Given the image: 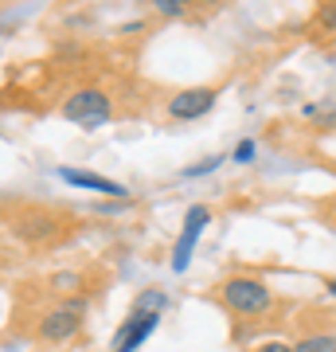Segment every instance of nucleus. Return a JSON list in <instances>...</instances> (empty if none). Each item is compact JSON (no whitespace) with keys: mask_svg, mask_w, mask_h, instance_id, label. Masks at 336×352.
Listing matches in <instances>:
<instances>
[{"mask_svg":"<svg viewBox=\"0 0 336 352\" xmlns=\"http://www.w3.org/2000/svg\"><path fill=\"white\" fill-rule=\"evenodd\" d=\"M212 302L219 305L231 321H238V325H258V321H266V317L274 314L278 298H274V289H270L266 278L235 270V274H223L215 282Z\"/></svg>","mask_w":336,"mask_h":352,"instance_id":"nucleus-1","label":"nucleus"},{"mask_svg":"<svg viewBox=\"0 0 336 352\" xmlns=\"http://www.w3.org/2000/svg\"><path fill=\"white\" fill-rule=\"evenodd\" d=\"M59 113H63V122H71L82 133H98V129H106L117 118V106H113L110 90L87 82V87L67 90V98L59 102Z\"/></svg>","mask_w":336,"mask_h":352,"instance_id":"nucleus-2","label":"nucleus"},{"mask_svg":"<svg viewBox=\"0 0 336 352\" xmlns=\"http://www.w3.org/2000/svg\"><path fill=\"white\" fill-rule=\"evenodd\" d=\"M87 317H90V298L87 294H67V298H59L47 314L39 317L36 340L39 344H67V340H75L78 333H82Z\"/></svg>","mask_w":336,"mask_h":352,"instance_id":"nucleus-3","label":"nucleus"},{"mask_svg":"<svg viewBox=\"0 0 336 352\" xmlns=\"http://www.w3.org/2000/svg\"><path fill=\"white\" fill-rule=\"evenodd\" d=\"M212 208L208 204H192L184 212V223H180V235L172 243V254H168V270L172 274H184L188 266H192V254H196L199 239H203V231L212 227Z\"/></svg>","mask_w":336,"mask_h":352,"instance_id":"nucleus-4","label":"nucleus"},{"mask_svg":"<svg viewBox=\"0 0 336 352\" xmlns=\"http://www.w3.org/2000/svg\"><path fill=\"white\" fill-rule=\"evenodd\" d=\"M215 102H219V90L215 87H180L168 94L164 113L172 122H199V118H208L215 110Z\"/></svg>","mask_w":336,"mask_h":352,"instance_id":"nucleus-5","label":"nucleus"},{"mask_svg":"<svg viewBox=\"0 0 336 352\" xmlns=\"http://www.w3.org/2000/svg\"><path fill=\"white\" fill-rule=\"evenodd\" d=\"M63 184H71V188H82V192H94V196H106V200H129V188L110 180V176L102 173H90V168H75V164H59L55 168Z\"/></svg>","mask_w":336,"mask_h":352,"instance_id":"nucleus-6","label":"nucleus"},{"mask_svg":"<svg viewBox=\"0 0 336 352\" xmlns=\"http://www.w3.org/2000/svg\"><path fill=\"white\" fill-rule=\"evenodd\" d=\"M161 329V317L157 314H125V321L113 329V340H110V352H137L145 340Z\"/></svg>","mask_w":336,"mask_h":352,"instance_id":"nucleus-7","label":"nucleus"},{"mask_svg":"<svg viewBox=\"0 0 336 352\" xmlns=\"http://www.w3.org/2000/svg\"><path fill=\"white\" fill-rule=\"evenodd\" d=\"M12 231L24 243H32V247H47V243H55L63 235V223H59V215H51V212H20Z\"/></svg>","mask_w":336,"mask_h":352,"instance_id":"nucleus-8","label":"nucleus"},{"mask_svg":"<svg viewBox=\"0 0 336 352\" xmlns=\"http://www.w3.org/2000/svg\"><path fill=\"white\" fill-rule=\"evenodd\" d=\"M133 314H157V317H164L168 309H172V294L164 286H145V289H137V298H133V305H129Z\"/></svg>","mask_w":336,"mask_h":352,"instance_id":"nucleus-9","label":"nucleus"},{"mask_svg":"<svg viewBox=\"0 0 336 352\" xmlns=\"http://www.w3.org/2000/svg\"><path fill=\"white\" fill-rule=\"evenodd\" d=\"M293 352H336V333L333 329H313L293 340Z\"/></svg>","mask_w":336,"mask_h":352,"instance_id":"nucleus-10","label":"nucleus"},{"mask_svg":"<svg viewBox=\"0 0 336 352\" xmlns=\"http://www.w3.org/2000/svg\"><path fill=\"white\" fill-rule=\"evenodd\" d=\"M149 8L161 20H184L188 12H192V0H149Z\"/></svg>","mask_w":336,"mask_h":352,"instance_id":"nucleus-11","label":"nucleus"},{"mask_svg":"<svg viewBox=\"0 0 336 352\" xmlns=\"http://www.w3.org/2000/svg\"><path fill=\"white\" fill-rule=\"evenodd\" d=\"M227 161V153H215V157H208V161H192V164H184V180H196V176H212L219 164Z\"/></svg>","mask_w":336,"mask_h":352,"instance_id":"nucleus-12","label":"nucleus"},{"mask_svg":"<svg viewBox=\"0 0 336 352\" xmlns=\"http://www.w3.org/2000/svg\"><path fill=\"white\" fill-rule=\"evenodd\" d=\"M51 286L59 289L63 298H67V294H82V274H75V270H59V274L51 278Z\"/></svg>","mask_w":336,"mask_h":352,"instance_id":"nucleus-13","label":"nucleus"},{"mask_svg":"<svg viewBox=\"0 0 336 352\" xmlns=\"http://www.w3.org/2000/svg\"><path fill=\"white\" fill-rule=\"evenodd\" d=\"M227 157H231L235 164H250L254 157H258V141H254V138H238V141H235V149L227 153Z\"/></svg>","mask_w":336,"mask_h":352,"instance_id":"nucleus-14","label":"nucleus"},{"mask_svg":"<svg viewBox=\"0 0 336 352\" xmlns=\"http://www.w3.org/2000/svg\"><path fill=\"white\" fill-rule=\"evenodd\" d=\"M317 24L324 32H336V0H321V8H317Z\"/></svg>","mask_w":336,"mask_h":352,"instance_id":"nucleus-15","label":"nucleus"},{"mask_svg":"<svg viewBox=\"0 0 336 352\" xmlns=\"http://www.w3.org/2000/svg\"><path fill=\"white\" fill-rule=\"evenodd\" d=\"M250 352H293V340H282V337H270V340H258Z\"/></svg>","mask_w":336,"mask_h":352,"instance_id":"nucleus-16","label":"nucleus"},{"mask_svg":"<svg viewBox=\"0 0 336 352\" xmlns=\"http://www.w3.org/2000/svg\"><path fill=\"white\" fill-rule=\"evenodd\" d=\"M145 32V20H129V24H122V36H141Z\"/></svg>","mask_w":336,"mask_h":352,"instance_id":"nucleus-17","label":"nucleus"},{"mask_svg":"<svg viewBox=\"0 0 336 352\" xmlns=\"http://www.w3.org/2000/svg\"><path fill=\"white\" fill-rule=\"evenodd\" d=\"M324 294H328V298L336 302V274H333V278H324Z\"/></svg>","mask_w":336,"mask_h":352,"instance_id":"nucleus-18","label":"nucleus"},{"mask_svg":"<svg viewBox=\"0 0 336 352\" xmlns=\"http://www.w3.org/2000/svg\"><path fill=\"white\" fill-rule=\"evenodd\" d=\"M192 4H199V8H215V4H223V0H192Z\"/></svg>","mask_w":336,"mask_h":352,"instance_id":"nucleus-19","label":"nucleus"},{"mask_svg":"<svg viewBox=\"0 0 336 352\" xmlns=\"http://www.w3.org/2000/svg\"><path fill=\"white\" fill-rule=\"evenodd\" d=\"M333 173H336V164H333Z\"/></svg>","mask_w":336,"mask_h":352,"instance_id":"nucleus-20","label":"nucleus"}]
</instances>
